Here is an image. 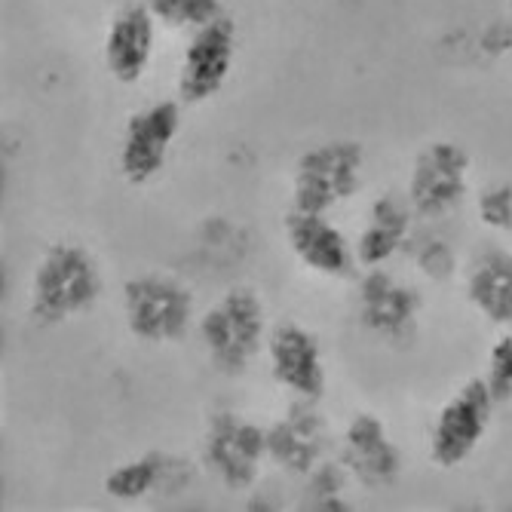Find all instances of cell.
<instances>
[{
    "mask_svg": "<svg viewBox=\"0 0 512 512\" xmlns=\"http://www.w3.org/2000/svg\"><path fill=\"white\" fill-rule=\"evenodd\" d=\"M154 40H157V19L148 4H129L123 7L105 34V68L117 83H138L145 77L154 59Z\"/></svg>",
    "mask_w": 512,
    "mask_h": 512,
    "instance_id": "cell-15",
    "label": "cell"
},
{
    "mask_svg": "<svg viewBox=\"0 0 512 512\" xmlns=\"http://www.w3.org/2000/svg\"><path fill=\"white\" fill-rule=\"evenodd\" d=\"M350 479L353 476L347 473L341 460L338 463L322 460L307 482V509H347L344 488Z\"/></svg>",
    "mask_w": 512,
    "mask_h": 512,
    "instance_id": "cell-20",
    "label": "cell"
},
{
    "mask_svg": "<svg viewBox=\"0 0 512 512\" xmlns=\"http://www.w3.org/2000/svg\"><path fill=\"white\" fill-rule=\"evenodd\" d=\"M145 4L160 25L191 34L227 16L221 0H145Z\"/></svg>",
    "mask_w": 512,
    "mask_h": 512,
    "instance_id": "cell-19",
    "label": "cell"
},
{
    "mask_svg": "<svg viewBox=\"0 0 512 512\" xmlns=\"http://www.w3.org/2000/svg\"><path fill=\"white\" fill-rule=\"evenodd\" d=\"M485 384L497 405L512 402V325L494 341L488 353V368H485Z\"/></svg>",
    "mask_w": 512,
    "mask_h": 512,
    "instance_id": "cell-21",
    "label": "cell"
},
{
    "mask_svg": "<svg viewBox=\"0 0 512 512\" xmlns=\"http://www.w3.org/2000/svg\"><path fill=\"white\" fill-rule=\"evenodd\" d=\"M365 172V151L359 142L338 138L304 151L292 175V209L329 215L359 194Z\"/></svg>",
    "mask_w": 512,
    "mask_h": 512,
    "instance_id": "cell-3",
    "label": "cell"
},
{
    "mask_svg": "<svg viewBox=\"0 0 512 512\" xmlns=\"http://www.w3.org/2000/svg\"><path fill=\"white\" fill-rule=\"evenodd\" d=\"M473 160L454 142H433L414 157L408 175V203L421 218H445L470 197Z\"/></svg>",
    "mask_w": 512,
    "mask_h": 512,
    "instance_id": "cell-6",
    "label": "cell"
},
{
    "mask_svg": "<svg viewBox=\"0 0 512 512\" xmlns=\"http://www.w3.org/2000/svg\"><path fill=\"white\" fill-rule=\"evenodd\" d=\"M200 341L221 375H243L267 341L261 298L252 289H234L218 298L200 319Z\"/></svg>",
    "mask_w": 512,
    "mask_h": 512,
    "instance_id": "cell-2",
    "label": "cell"
},
{
    "mask_svg": "<svg viewBox=\"0 0 512 512\" xmlns=\"http://www.w3.org/2000/svg\"><path fill=\"white\" fill-rule=\"evenodd\" d=\"M267 457V430L234 411H221L209 421L203 439V463L227 491H246L255 485Z\"/></svg>",
    "mask_w": 512,
    "mask_h": 512,
    "instance_id": "cell-7",
    "label": "cell"
},
{
    "mask_svg": "<svg viewBox=\"0 0 512 512\" xmlns=\"http://www.w3.org/2000/svg\"><path fill=\"white\" fill-rule=\"evenodd\" d=\"M172 473V460L166 454H142L126 460L105 476V494L117 503H138L163 488Z\"/></svg>",
    "mask_w": 512,
    "mask_h": 512,
    "instance_id": "cell-18",
    "label": "cell"
},
{
    "mask_svg": "<svg viewBox=\"0 0 512 512\" xmlns=\"http://www.w3.org/2000/svg\"><path fill=\"white\" fill-rule=\"evenodd\" d=\"M237 62V25L230 16L200 28L184 46L178 96L184 105H206L224 89Z\"/></svg>",
    "mask_w": 512,
    "mask_h": 512,
    "instance_id": "cell-9",
    "label": "cell"
},
{
    "mask_svg": "<svg viewBox=\"0 0 512 512\" xmlns=\"http://www.w3.org/2000/svg\"><path fill=\"white\" fill-rule=\"evenodd\" d=\"M476 209L485 227L512 234V184H488L476 200Z\"/></svg>",
    "mask_w": 512,
    "mask_h": 512,
    "instance_id": "cell-22",
    "label": "cell"
},
{
    "mask_svg": "<svg viewBox=\"0 0 512 512\" xmlns=\"http://www.w3.org/2000/svg\"><path fill=\"white\" fill-rule=\"evenodd\" d=\"M123 316L132 338L145 344H172L191 332L194 295L163 273H142L123 286Z\"/></svg>",
    "mask_w": 512,
    "mask_h": 512,
    "instance_id": "cell-4",
    "label": "cell"
},
{
    "mask_svg": "<svg viewBox=\"0 0 512 512\" xmlns=\"http://www.w3.org/2000/svg\"><path fill=\"white\" fill-rule=\"evenodd\" d=\"M341 463L365 488H387L402 473V451L381 417L356 414L341 439Z\"/></svg>",
    "mask_w": 512,
    "mask_h": 512,
    "instance_id": "cell-14",
    "label": "cell"
},
{
    "mask_svg": "<svg viewBox=\"0 0 512 512\" xmlns=\"http://www.w3.org/2000/svg\"><path fill=\"white\" fill-rule=\"evenodd\" d=\"M102 270L86 249L74 243L50 246L31 276V319L37 325H62L89 313L102 298Z\"/></svg>",
    "mask_w": 512,
    "mask_h": 512,
    "instance_id": "cell-1",
    "label": "cell"
},
{
    "mask_svg": "<svg viewBox=\"0 0 512 512\" xmlns=\"http://www.w3.org/2000/svg\"><path fill=\"white\" fill-rule=\"evenodd\" d=\"M181 135V105L166 99L135 111L123 129L120 142V175L132 188H145L163 169Z\"/></svg>",
    "mask_w": 512,
    "mask_h": 512,
    "instance_id": "cell-8",
    "label": "cell"
},
{
    "mask_svg": "<svg viewBox=\"0 0 512 512\" xmlns=\"http://www.w3.org/2000/svg\"><path fill=\"white\" fill-rule=\"evenodd\" d=\"M267 359L276 384L295 399L319 402L325 396V359L316 335L298 322H283L267 335Z\"/></svg>",
    "mask_w": 512,
    "mask_h": 512,
    "instance_id": "cell-13",
    "label": "cell"
},
{
    "mask_svg": "<svg viewBox=\"0 0 512 512\" xmlns=\"http://www.w3.org/2000/svg\"><path fill=\"white\" fill-rule=\"evenodd\" d=\"M467 298L476 313L497 325L509 329L512 325V252L491 249L485 252L467 276Z\"/></svg>",
    "mask_w": 512,
    "mask_h": 512,
    "instance_id": "cell-17",
    "label": "cell"
},
{
    "mask_svg": "<svg viewBox=\"0 0 512 512\" xmlns=\"http://www.w3.org/2000/svg\"><path fill=\"white\" fill-rule=\"evenodd\" d=\"M286 243L292 255L313 273L325 279H350L359 267L356 246L341 234V227L329 221V215L292 209L283 221Z\"/></svg>",
    "mask_w": 512,
    "mask_h": 512,
    "instance_id": "cell-12",
    "label": "cell"
},
{
    "mask_svg": "<svg viewBox=\"0 0 512 512\" xmlns=\"http://www.w3.org/2000/svg\"><path fill=\"white\" fill-rule=\"evenodd\" d=\"M494 408L497 399L485 378L467 381L439 408L430 433V457L439 470H454L476 454L494 421Z\"/></svg>",
    "mask_w": 512,
    "mask_h": 512,
    "instance_id": "cell-5",
    "label": "cell"
},
{
    "mask_svg": "<svg viewBox=\"0 0 512 512\" xmlns=\"http://www.w3.org/2000/svg\"><path fill=\"white\" fill-rule=\"evenodd\" d=\"M509 13H512V0H509Z\"/></svg>",
    "mask_w": 512,
    "mask_h": 512,
    "instance_id": "cell-23",
    "label": "cell"
},
{
    "mask_svg": "<svg viewBox=\"0 0 512 512\" xmlns=\"http://www.w3.org/2000/svg\"><path fill=\"white\" fill-rule=\"evenodd\" d=\"M329 421L313 399H295L276 424L267 427V457L292 476H310L325 460Z\"/></svg>",
    "mask_w": 512,
    "mask_h": 512,
    "instance_id": "cell-10",
    "label": "cell"
},
{
    "mask_svg": "<svg viewBox=\"0 0 512 512\" xmlns=\"http://www.w3.org/2000/svg\"><path fill=\"white\" fill-rule=\"evenodd\" d=\"M411 218H414V209L408 197L384 194L381 200L371 203L368 218L356 240L359 267L371 270V267H384L387 261H393L411 237Z\"/></svg>",
    "mask_w": 512,
    "mask_h": 512,
    "instance_id": "cell-16",
    "label": "cell"
},
{
    "mask_svg": "<svg viewBox=\"0 0 512 512\" xmlns=\"http://www.w3.org/2000/svg\"><path fill=\"white\" fill-rule=\"evenodd\" d=\"M356 307L362 329L384 341H402L417 329L421 316V295L402 279L390 276L381 267L365 270L356 289Z\"/></svg>",
    "mask_w": 512,
    "mask_h": 512,
    "instance_id": "cell-11",
    "label": "cell"
}]
</instances>
